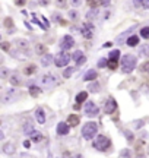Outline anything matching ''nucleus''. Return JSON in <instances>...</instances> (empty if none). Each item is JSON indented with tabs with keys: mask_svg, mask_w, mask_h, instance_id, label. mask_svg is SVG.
Wrapping results in <instances>:
<instances>
[{
	"mask_svg": "<svg viewBox=\"0 0 149 158\" xmlns=\"http://www.w3.org/2000/svg\"><path fill=\"white\" fill-rule=\"evenodd\" d=\"M2 48H3L5 51H7V50H9V43H2Z\"/></svg>",
	"mask_w": 149,
	"mask_h": 158,
	"instance_id": "49530a36",
	"label": "nucleus"
},
{
	"mask_svg": "<svg viewBox=\"0 0 149 158\" xmlns=\"http://www.w3.org/2000/svg\"><path fill=\"white\" fill-rule=\"evenodd\" d=\"M69 60H70V54H67L66 51H61L56 56L54 63L57 67H64V66L69 63Z\"/></svg>",
	"mask_w": 149,
	"mask_h": 158,
	"instance_id": "0eeeda50",
	"label": "nucleus"
},
{
	"mask_svg": "<svg viewBox=\"0 0 149 158\" xmlns=\"http://www.w3.org/2000/svg\"><path fill=\"white\" fill-rule=\"evenodd\" d=\"M88 3L92 7H95V6H96V3H98V0H88Z\"/></svg>",
	"mask_w": 149,
	"mask_h": 158,
	"instance_id": "de8ad7c7",
	"label": "nucleus"
},
{
	"mask_svg": "<svg viewBox=\"0 0 149 158\" xmlns=\"http://www.w3.org/2000/svg\"><path fill=\"white\" fill-rule=\"evenodd\" d=\"M110 60H118L120 57V50L117 48V50H113V51H110Z\"/></svg>",
	"mask_w": 149,
	"mask_h": 158,
	"instance_id": "cd10ccee",
	"label": "nucleus"
},
{
	"mask_svg": "<svg viewBox=\"0 0 149 158\" xmlns=\"http://www.w3.org/2000/svg\"><path fill=\"white\" fill-rule=\"evenodd\" d=\"M126 44L130 47H135L139 44V37L137 35H132V37H129V38L126 40Z\"/></svg>",
	"mask_w": 149,
	"mask_h": 158,
	"instance_id": "6ab92c4d",
	"label": "nucleus"
},
{
	"mask_svg": "<svg viewBox=\"0 0 149 158\" xmlns=\"http://www.w3.org/2000/svg\"><path fill=\"white\" fill-rule=\"evenodd\" d=\"M115 108H117V103H115L113 98H108L104 103V111L107 113V114H111Z\"/></svg>",
	"mask_w": 149,
	"mask_h": 158,
	"instance_id": "9d476101",
	"label": "nucleus"
},
{
	"mask_svg": "<svg viewBox=\"0 0 149 158\" xmlns=\"http://www.w3.org/2000/svg\"><path fill=\"white\" fill-rule=\"evenodd\" d=\"M110 69H113L114 70L115 67H117V60H108V65H107Z\"/></svg>",
	"mask_w": 149,
	"mask_h": 158,
	"instance_id": "f704fd0d",
	"label": "nucleus"
},
{
	"mask_svg": "<svg viewBox=\"0 0 149 158\" xmlns=\"http://www.w3.org/2000/svg\"><path fill=\"white\" fill-rule=\"evenodd\" d=\"M69 18H70V21H78L79 15H78V12L74 9H72V10H69Z\"/></svg>",
	"mask_w": 149,
	"mask_h": 158,
	"instance_id": "c756f323",
	"label": "nucleus"
},
{
	"mask_svg": "<svg viewBox=\"0 0 149 158\" xmlns=\"http://www.w3.org/2000/svg\"><path fill=\"white\" fill-rule=\"evenodd\" d=\"M51 62H53V56L51 54H44L42 59H41V65L44 66V67H48V66L51 65Z\"/></svg>",
	"mask_w": 149,
	"mask_h": 158,
	"instance_id": "f3484780",
	"label": "nucleus"
},
{
	"mask_svg": "<svg viewBox=\"0 0 149 158\" xmlns=\"http://www.w3.org/2000/svg\"><path fill=\"white\" fill-rule=\"evenodd\" d=\"M86 98H88V92L82 91V92H79V94L76 95V103H78V104H81V103H83V101H86Z\"/></svg>",
	"mask_w": 149,
	"mask_h": 158,
	"instance_id": "5701e85b",
	"label": "nucleus"
},
{
	"mask_svg": "<svg viewBox=\"0 0 149 158\" xmlns=\"http://www.w3.org/2000/svg\"><path fill=\"white\" fill-rule=\"evenodd\" d=\"M143 3V0H133V5H135L136 7H140Z\"/></svg>",
	"mask_w": 149,
	"mask_h": 158,
	"instance_id": "c03bdc74",
	"label": "nucleus"
},
{
	"mask_svg": "<svg viewBox=\"0 0 149 158\" xmlns=\"http://www.w3.org/2000/svg\"><path fill=\"white\" fill-rule=\"evenodd\" d=\"M9 81H10V84H12V85H16V86L22 84V79H20V76L18 75V73H12V75H10V78H9Z\"/></svg>",
	"mask_w": 149,
	"mask_h": 158,
	"instance_id": "a211bd4d",
	"label": "nucleus"
},
{
	"mask_svg": "<svg viewBox=\"0 0 149 158\" xmlns=\"http://www.w3.org/2000/svg\"><path fill=\"white\" fill-rule=\"evenodd\" d=\"M96 132H98V125L94 122H88L82 127V136L85 139H92L96 135Z\"/></svg>",
	"mask_w": 149,
	"mask_h": 158,
	"instance_id": "f03ea898",
	"label": "nucleus"
},
{
	"mask_svg": "<svg viewBox=\"0 0 149 158\" xmlns=\"http://www.w3.org/2000/svg\"><path fill=\"white\" fill-rule=\"evenodd\" d=\"M70 5L73 7H79L82 5V0H70Z\"/></svg>",
	"mask_w": 149,
	"mask_h": 158,
	"instance_id": "4c0bfd02",
	"label": "nucleus"
},
{
	"mask_svg": "<svg viewBox=\"0 0 149 158\" xmlns=\"http://www.w3.org/2000/svg\"><path fill=\"white\" fill-rule=\"evenodd\" d=\"M53 21H54V22H57V24H59V22L61 24V21H63V18H61V15H60V13H53Z\"/></svg>",
	"mask_w": 149,
	"mask_h": 158,
	"instance_id": "72a5a7b5",
	"label": "nucleus"
},
{
	"mask_svg": "<svg viewBox=\"0 0 149 158\" xmlns=\"http://www.w3.org/2000/svg\"><path fill=\"white\" fill-rule=\"evenodd\" d=\"M98 9L96 7H91V10H89L88 13H86V19L91 22V21H94V19H96V16H98Z\"/></svg>",
	"mask_w": 149,
	"mask_h": 158,
	"instance_id": "dca6fc26",
	"label": "nucleus"
},
{
	"mask_svg": "<svg viewBox=\"0 0 149 158\" xmlns=\"http://www.w3.org/2000/svg\"><path fill=\"white\" fill-rule=\"evenodd\" d=\"M34 116H35V120H37L40 125H44V123H45V114H44V110H42V108H37Z\"/></svg>",
	"mask_w": 149,
	"mask_h": 158,
	"instance_id": "ddd939ff",
	"label": "nucleus"
},
{
	"mask_svg": "<svg viewBox=\"0 0 149 158\" xmlns=\"http://www.w3.org/2000/svg\"><path fill=\"white\" fill-rule=\"evenodd\" d=\"M140 37H143V38H149V26H145V28L140 29Z\"/></svg>",
	"mask_w": 149,
	"mask_h": 158,
	"instance_id": "2f4dec72",
	"label": "nucleus"
},
{
	"mask_svg": "<svg viewBox=\"0 0 149 158\" xmlns=\"http://www.w3.org/2000/svg\"><path fill=\"white\" fill-rule=\"evenodd\" d=\"M105 65H108V60H105V59H101L100 62H98V67H104Z\"/></svg>",
	"mask_w": 149,
	"mask_h": 158,
	"instance_id": "58836bf2",
	"label": "nucleus"
},
{
	"mask_svg": "<svg viewBox=\"0 0 149 158\" xmlns=\"http://www.w3.org/2000/svg\"><path fill=\"white\" fill-rule=\"evenodd\" d=\"M142 7H143V9H149V0H143Z\"/></svg>",
	"mask_w": 149,
	"mask_h": 158,
	"instance_id": "a18cd8bd",
	"label": "nucleus"
},
{
	"mask_svg": "<svg viewBox=\"0 0 149 158\" xmlns=\"http://www.w3.org/2000/svg\"><path fill=\"white\" fill-rule=\"evenodd\" d=\"M142 70L143 72H146V73H149V62H146V63L142 66Z\"/></svg>",
	"mask_w": 149,
	"mask_h": 158,
	"instance_id": "a19ab883",
	"label": "nucleus"
},
{
	"mask_svg": "<svg viewBox=\"0 0 149 158\" xmlns=\"http://www.w3.org/2000/svg\"><path fill=\"white\" fill-rule=\"evenodd\" d=\"M111 44H113V43H105V44H104V47H111Z\"/></svg>",
	"mask_w": 149,
	"mask_h": 158,
	"instance_id": "603ef678",
	"label": "nucleus"
},
{
	"mask_svg": "<svg viewBox=\"0 0 149 158\" xmlns=\"http://www.w3.org/2000/svg\"><path fill=\"white\" fill-rule=\"evenodd\" d=\"M94 31H95V28H94V25H92L89 21H86V22L82 25V28H81L82 37H83V38H86V40H91L92 37H94Z\"/></svg>",
	"mask_w": 149,
	"mask_h": 158,
	"instance_id": "39448f33",
	"label": "nucleus"
},
{
	"mask_svg": "<svg viewBox=\"0 0 149 158\" xmlns=\"http://www.w3.org/2000/svg\"><path fill=\"white\" fill-rule=\"evenodd\" d=\"M24 145H25V148H29V145H31V142H29V141H25V142H24Z\"/></svg>",
	"mask_w": 149,
	"mask_h": 158,
	"instance_id": "8fccbe9b",
	"label": "nucleus"
},
{
	"mask_svg": "<svg viewBox=\"0 0 149 158\" xmlns=\"http://www.w3.org/2000/svg\"><path fill=\"white\" fill-rule=\"evenodd\" d=\"M67 123H69V126H78L79 125V117L76 114H70L67 118Z\"/></svg>",
	"mask_w": 149,
	"mask_h": 158,
	"instance_id": "b1692460",
	"label": "nucleus"
},
{
	"mask_svg": "<svg viewBox=\"0 0 149 158\" xmlns=\"http://www.w3.org/2000/svg\"><path fill=\"white\" fill-rule=\"evenodd\" d=\"M74 46V38L72 35H64V37H61L60 40V48L64 51V50H69V48H72Z\"/></svg>",
	"mask_w": 149,
	"mask_h": 158,
	"instance_id": "6e6552de",
	"label": "nucleus"
},
{
	"mask_svg": "<svg viewBox=\"0 0 149 158\" xmlns=\"http://www.w3.org/2000/svg\"><path fill=\"white\" fill-rule=\"evenodd\" d=\"M69 129H70L69 123L60 122V123L57 125V133H59V135H67V133H69Z\"/></svg>",
	"mask_w": 149,
	"mask_h": 158,
	"instance_id": "4468645a",
	"label": "nucleus"
},
{
	"mask_svg": "<svg viewBox=\"0 0 149 158\" xmlns=\"http://www.w3.org/2000/svg\"><path fill=\"white\" fill-rule=\"evenodd\" d=\"M83 111H85V114H86L88 117H95V116H98V113H100V108H98V105L95 104L94 101H88V103L85 104V108H83Z\"/></svg>",
	"mask_w": 149,
	"mask_h": 158,
	"instance_id": "423d86ee",
	"label": "nucleus"
},
{
	"mask_svg": "<svg viewBox=\"0 0 149 158\" xmlns=\"http://www.w3.org/2000/svg\"><path fill=\"white\" fill-rule=\"evenodd\" d=\"M98 89H100V85L95 82V84H92V85L89 86V91H92V92H98Z\"/></svg>",
	"mask_w": 149,
	"mask_h": 158,
	"instance_id": "c9c22d12",
	"label": "nucleus"
},
{
	"mask_svg": "<svg viewBox=\"0 0 149 158\" xmlns=\"http://www.w3.org/2000/svg\"><path fill=\"white\" fill-rule=\"evenodd\" d=\"M15 44L16 47L19 48L20 51H28V48H29V43H28V40H24V38H19L15 41Z\"/></svg>",
	"mask_w": 149,
	"mask_h": 158,
	"instance_id": "f8f14e48",
	"label": "nucleus"
},
{
	"mask_svg": "<svg viewBox=\"0 0 149 158\" xmlns=\"http://www.w3.org/2000/svg\"><path fill=\"white\" fill-rule=\"evenodd\" d=\"M110 145H111V141L105 135H98L94 141V148L98 149V151H105Z\"/></svg>",
	"mask_w": 149,
	"mask_h": 158,
	"instance_id": "7ed1b4c3",
	"label": "nucleus"
},
{
	"mask_svg": "<svg viewBox=\"0 0 149 158\" xmlns=\"http://www.w3.org/2000/svg\"><path fill=\"white\" fill-rule=\"evenodd\" d=\"M29 138H31V141L32 142H35V144H38V142H41V139H42V135H41L40 132L34 130L31 135H29Z\"/></svg>",
	"mask_w": 149,
	"mask_h": 158,
	"instance_id": "4be33fe9",
	"label": "nucleus"
},
{
	"mask_svg": "<svg viewBox=\"0 0 149 158\" xmlns=\"http://www.w3.org/2000/svg\"><path fill=\"white\" fill-rule=\"evenodd\" d=\"M124 135H126V138L129 139V141H133V135H132V132L126 130V132H124Z\"/></svg>",
	"mask_w": 149,
	"mask_h": 158,
	"instance_id": "79ce46f5",
	"label": "nucleus"
},
{
	"mask_svg": "<svg viewBox=\"0 0 149 158\" xmlns=\"http://www.w3.org/2000/svg\"><path fill=\"white\" fill-rule=\"evenodd\" d=\"M148 154H149V149H148Z\"/></svg>",
	"mask_w": 149,
	"mask_h": 158,
	"instance_id": "5fc2aeb1",
	"label": "nucleus"
},
{
	"mask_svg": "<svg viewBox=\"0 0 149 158\" xmlns=\"http://www.w3.org/2000/svg\"><path fill=\"white\" fill-rule=\"evenodd\" d=\"M35 53L40 56H44V54H47V47L44 44H35Z\"/></svg>",
	"mask_w": 149,
	"mask_h": 158,
	"instance_id": "aec40b11",
	"label": "nucleus"
},
{
	"mask_svg": "<svg viewBox=\"0 0 149 158\" xmlns=\"http://www.w3.org/2000/svg\"><path fill=\"white\" fill-rule=\"evenodd\" d=\"M137 65V59H136L135 54H126L123 56L122 59V67H123V72L130 73Z\"/></svg>",
	"mask_w": 149,
	"mask_h": 158,
	"instance_id": "f257e3e1",
	"label": "nucleus"
},
{
	"mask_svg": "<svg viewBox=\"0 0 149 158\" xmlns=\"http://www.w3.org/2000/svg\"><path fill=\"white\" fill-rule=\"evenodd\" d=\"M72 59L76 62V65H78V66L83 65V63L86 62V57L83 56V53H82L81 50H76V51L73 53V56H72Z\"/></svg>",
	"mask_w": 149,
	"mask_h": 158,
	"instance_id": "9b49d317",
	"label": "nucleus"
},
{
	"mask_svg": "<svg viewBox=\"0 0 149 158\" xmlns=\"http://www.w3.org/2000/svg\"><path fill=\"white\" fill-rule=\"evenodd\" d=\"M139 54L143 56V57H149V44H143L139 48Z\"/></svg>",
	"mask_w": 149,
	"mask_h": 158,
	"instance_id": "393cba45",
	"label": "nucleus"
},
{
	"mask_svg": "<svg viewBox=\"0 0 149 158\" xmlns=\"http://www.w3.org/2000/svg\"><path fill=\"white\" fill-rule=\"evenodd\" d=\"M35 72H37V66L35 65H29L24 69V73H25V75H34Z\"/></svg>",
	"mask_w": 149,
	"mask_h": 158,
	"instance_id": "bb28decb",
	"label": "nucleus"
},
{
	"mask_svg": "<svg viewBox=\"0 0 149 158\" xmlns=\"http://www.w3.org/2000/svg\"><path fill=\"white\" fill-rule=\"evenodd\" d=\"M110 2L111 0H100V3H101V6H104V7H107L110 5Z\"/></svg>",
	"mask_w": 149,
	"mask_h": 158,
	"instance_id": "37998d69",
	"label": "nucleus"
},
{
	"mask_svg": "<svg viewBox=\"0 0 149 158\" xmlns=\"http://www.w3.org/2000/svg\"><path fill=\"white\" fill-rule=\"evenodd\" d=\"M15 98H16V89H13V88L7 89V91L3 94V103H5V104H9V103H12Z\"/></svg>",
	"mask_w": 149,
	"mask_h": 158,
	"instance_id": "1a4fd4ad",
	"label": "nucleus"
},
{
	"mask_svg": "<svg viewBox=\"0 0 149 158\" xmlns=\"http://www.w3.org/2000/svg\"><path fill=\"white\" fill-rule=\"evenodd\" d=\"M94 79H96V72H95L94 69L88 70V72L83 75V81H94Z\"/></svg>",
	"mask_w": 149,
	"mask_h": 158,
	"instance_id": "412c9836",
	"label": "nucleus"
},
{
	"mask_svg": "<svg viewBox=\"0 0 149 158\" xmlns=\"http://www.w3.org/2000/svg\"><path fill=\"white\" fill-rule=\"evenodd\" d=\"M34 132V127H32V125L29 123V122H27L25 123V126H24V133H27V135H31Z\"/></svg>",
	"mask_w": 149,
	"mask_h": 158,
	"instance_id": "c85d7f7f",
	"label": "nucleus"
},
{
	"mask_svg": "<svg viewBox=\"0 0 149 158\" xmlns=\"http://www.w3.org/2000/svg\"><path fill=\"white\" fill-rule=\"evenodd\" d=\"M10 25H13V21L10 19V18H6L5 19V26H10Z\"/></svg>",
	"mask_w": 149,
	"mask_h": 158,
	"instance_id": "ea45409f",
	"label": "nucleus"
},
{
	"mask_svg": "<svg viewBox=\"0 0 149 158\" xmlns=\"http://www.w3.org/2000/svg\"><path fill=\"white\" fill-rule=\"evenodd\" d=\"M3 152L6 154V155H12L15 152V145L12 142H7V144L3 145Z\"/></svg>",
	"mask_w": 149,
	"mask_h": 158,
	"instance_id": "2eb2a0df",
	"label": "nucleus"
},
{
	"mask_svg": "<svg viewBox=\"0 0 149 158\" xmlns=\"http://www.w3.org/2000/svg\"><path fill=\"white\" fill-rule=\"evenodd\" d=\"M40 3L42 5V6H47L48 3H50V0H40Z\"/></svg>",
	"mask_w": 149,
	"mask_h": 158,
	"instance_id": "09e8293b",
	"label": "nucleus"
},
{
	"mask_svg": "<svg viewBox=\"0 0 149 158\" xmlns=\"http://www.w3.org/2000/svg\"><path fill=\"white\" fill-rule=\"evenodd\" d=\"M63 158H73V157H69V154H64V157Z\"/></svg>",
	"mask_w": 149,
	"mask_h": 158,
	"instance_id": "864d4df0",
	"label": "nucleus"
},
{
	"mask_svg": "<svg viewBox=\"0 0 149 158\" xmlns=\"http://www.w3.org/2000/svg\"><path fill=\"white\" fill-rule=\"evenodd\" d=\"M0 76H2V79H7V78H10V76H9V69H7V67H2V72H0Z\"/></svg>",
	"mask_w": 149,
	"mask_h": 158,
	"instance_id": "7c9ffc66",
	"label": "nucleus"
},
{
	"mask_svg": "<svg viewBox=\"0 0 149 158\" xmlns=\"http://www.w3.org/2000/svg\"><path fill=\"white\" fill-rule=\"evenodd\" d=\"M29 94H31L32 97H38V95L41 94V88L40 86H35V85L29 86Z\"/></svg>",
	"mask_w": 149,
	"mask_h": 158,
	"instance_id": "a878e982",
	"label": "nucleus"
},
{
	"mask_svg": "<svg viewBox=\"0 0 149 158\" xmlns=\"http://www.w3.org/2000/svg\"><path fill=\"white\" fill-rule=\"evenodd\" d=\"M57 82H59V79H57V76H56L54 73H45V75L41 76V84L44 86H47V88L56 86Z\"/></svg>",
	"mask_w": 149,
	"mask_h": 158,
	"instance_id": "20e7f679",
	"label": "nucleus"
},
{
	"mask_svg": "<svg viewBox=\"0 0 149 158\" xmlns=\"http://www.w3.org/2000/svg\"><path fill=\"white\" fill-rule=\"evenodd\" d=\"M56 5H57V7H60V9H64V7L67 6V0H56Z\"/></svg>",
	"mask_w": 149,
	"mask_h": 158,
	"instance_id": "473e14b6",
	"label": "nucleus"
},
{
	"mask_svg": "<svg viewBox=\"0 0 149 158\" xmlns=\"http://www.w3.org/2000/svg\"><path fill=\"white\" fill-rule=\"evenodd\" d=\"M16 3H18V5H22V3H25V0H16Z\"/></svg>",
	"mask_w": 149,
	"mask_h": 158,
	"instance_id": "3c124183",
	"label": "nucleus"
},
{
	"mask_svg": "<svg viewBox=\"0 0 149 158\" xmlns=\"http://www.w3.org/2000/svg\"><path fill=\"white\" fill-rule=\"evenodd\" d=\"M72 73H73V69H72V67H69V69L64 70L63 75H64V78H70V76H72Z\"/></svg>",
	"mask_w": 149,
	"mask_h": 158,
	"instance_id": "e433bc0d",
	"label": "nucleus"
}]
</instances>
